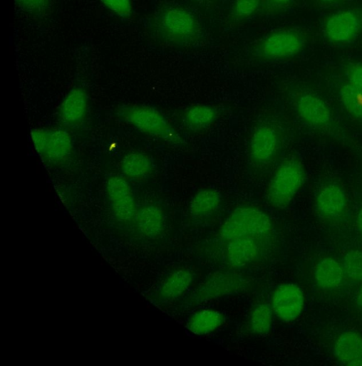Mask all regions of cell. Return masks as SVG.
Wrapping results in <instances>:
<instances>
[{"mask_svg": "<svg viewBox=\"0 0 362 366\" xmlns=\"http://www.w3.org/2000/svg\"><path fill=\"white\" fill-rule=\"evenodd\" d=\"M153 24L158 38L170 46L188 48L195 45L202 36L197 19L182 8L162 10L155 18Z\"/></svg>", "mask_w": 362, "mask_h": 366, "instance_id": "1", "label": "cell"}, {"mask_svg": "<svg viewBox=\"0 0 362 366\" xmlns=\"http://www.w3.org/2000/svg\"><path fill=\"white\" fill-rule=\"evenodd\" d=\"M273 233L270 217L259 208L245 206L233 211L219 230L224 243L243 237L269 239Z\"/></svg>", "mask_w": 362, "mask_h": 366, "instance_id": "2", "label": "cell"}, {"mask_svg": "<svg viewBox=\"0 0 362 366\" xmlns=\"http://www.w3.org/2000/svg\"><path fill=\"white\" fill-rule=\"evenodd\" d=\"M304 177V167L299 160L284 161L269 182L266 192L269 204L277 209L289 206L301 188Z\"/></svg>", "mask_w": 362, "mask_h": 366, "instance_id": "3", "label": "cell"}, {"mask_svg": "<svg viewBox=\"0 0 362 366\" xmlns=\"http://www.w3.org/2000/svg\"><path fill=\"white\" fill-rule=\"evenodd\" d=\"M119 115L140 132L173 145L182 141L167 119L155 108L132 105L119 110Z\"/></svg>", "mask_w": 362, "mask_h": 366, "instance_id": "4", "label": "cell"}, {"mask_svg": "<svg viewBox=\"0 0 362 366\" xmlns=\"http://www.w3.org/2000/svg\"><path fill=\"white\" fill-rule=\"evenodd\" d=\"M251 280L237 272H221L210 276L194 291L188 305L196 306L204 303L247 291Z\"/></svg>", "mask_w": 362, "mask_h": 366, "instance_id": "5", "label": "cell"}, {"mask_svg": "<svg viewBox=\"0 0 362 366\" xmlns=\"http://www.w3.org/2000/svg\"><path fill=\"white\" fill-rule=\"evenodd\" d=\"M31 138L41 157L49 163L66 162L73 153V141L69 133L61 129H35Z\"/></svg>", "mask_w": 362, "mask_h": 366, "instance_id": "6", "label": "cell"}, {"mask_svg": "<svg viewBox=\"0 0 362 366\" xmlns=\"http://www.w3.org/2000/svg\"><path fill=\"white\" fill-rule=\"evenodd\" d=\"M305 46V39L294 30H282L266 36L257 46V53L267 60H281L300 53Z\"/></svg>", "mask_w": 362, "mask_h": 366, "instance_id": "7", "label": "cell"}, {"mask_svg": "<svg viewBox=\"0 0 362 366\" xmlns=\"http://www.w3.org/2000/svg\"><path fill=\"white\" fill-rule=\"evenodd\" d=\"M107 193L115 220L129 228L136 224L138 210L128 183L121 177L113 176L107 182Z\"/></svg>", "mask_w": 362, "mask_h": 366, "instance_id": "8", "label": "cell"}, {"mask_svg": "<svg viewBox=\"0 0 362 366\" xmlns=\"http://www.w3.org/2000/svg\"><path fill=\"white\" fill-rule=\"evenodd\" d=\"M280 146L277 130L270 124L258 125L252 132L249 152L252 162L258 167H267L276 158Z\"/></svg>", "mask_w": 362, "mask_h": 366, "instance_id": "9", "label": "cell"}, {"mask_svg": "<svg viewBox=\"0 0 362 366\" xmlns=\"http://www.w3.org/2000/svg\"><path fill=\"white\" fill-rule=\"evenodd\" d=\"M304 304L305 297L301 288L293 283H286L275 289L271 305L280 320L291 323L301 315Z\"/></svg>", "mask_w": 362, "mask_h": 366, "instance_id": "10", "label": "cell"}, {"mask_svg": "<svg viewBox=\"0 0 362 366\" xmlns=\"http://www.w3.org/2000/svg\"><path fill=\"white\" fill-rule=\"evenodd\" d=\"M362 29V16L355 11H343L331 16L324 26L326 38L333 44L351 43Z\"/></svg>", "mask_w": 362, "mask_h": 366, "instance_id": "11", "label": "cell"}, {"mask_svg": "<svg viewBox=\"0 0 362 366\" xmlns=\"http://www.w3.org/2000/svg\"><path fill=\"white\" fill-rule=\"evenodd\" d=\"M268 239L243 237L225 243L228 263L234 268H243L257 262L262 257L263 249Z\"/></svg>", "mask_w": 362, "mask_h": 366, "instance_id": "12", "label": "cell"}, {"mask_svg": "<svg viewBox=\"0 0 362 366\" xmlns=\"http://www.w3.org/2000/svg\"><path fill=\"white\" fill-rule=\"evenodd\" d=\"M194 280L192 273L187 269H179L169 274L157 290L155 299L157 303L172 302L185 294Z\"/></svg>", "mask_w": 362, "mask_h": 366, "instance_id": "13", "label": "cell"}, {"mask_svg": "<svg viewBox=\"0 0 362 366\" xmlns=\"http://www.w3.org/2000/svg\"><path fill=\"white\" fill-rule=\"evenodd\" d=\"M88 98L81 88L70 91L65 97L59 110L61 121L67 126L76 127L81 125L87 115Z\"/></svg>", "mask_w": 362, "mask_h": 366, "instance_id": "14", "label": "cell"}, {"mask_svg": "<svg viewBox=\"0 0 362 366\" xmlns=\"http://www.w3.org/2000/svg\"><path fill=\"white\" fill-rule=\"evenodd\" d=\"M135 229L140 236L148 239L160 238L165 229L163 211L157 206L150 204L138 210Z\"/></svg>", "mask_w": 362, "mask_h": 366, "instance_id": "15", "label": "cell"}, {"mask_svg": "<svg viewBox=\"0 0 362 366\" xmlns=\"http://www.w3.org/2000/svg\"><path fill=\"white\" fill-rule=\"evenodd\" d=\"M333 354L341 363L362 366V336L354 331H346L336 340Z\"/></svg>", "mask_w": 362, "mask_h": 366, "instance_id": "16", "label": "cell"}, {"mask_svg": "<svg viewBox=\"0 0 362 366\" xmlns=\"http://www.w3.org/2000/svg\"><path fill=\"white\" fill-rule=\"evenodd\" d=\"M296 109L300 117L312 125L323 126L330 120V112L326 104L313 95H301L297 100Z\"/></svg>", "mask_w": 362, "mask_h": 366, "instance_id": "17", "label": "cell"}, {"mask_svg": "<svg viewBox=\"0 0 362 366\" xmlns=\"http://www.w3.org/2000/svg\"><path fill=\"white\" fill-rule=\"evenodd\" d=\"M347 200L344 192L336 185H329L319 194L316 206L319 213L327 218L339 216L346 207Z\"/></svg>", "mask_w": 362, "mask_h": 366, "instance_id": "18", "label": "cell"}, {"mask_svg": "<svg viewBox=\"0 0 362 366\" xmlns=\"http://www.w3.org/2000/svg\"><path fill=\"white\" fill-rule=\"evenodd\" d=\"M219 117L217 109L210 105L197 104L188 108L183 115V123L192 132L205 131L212 127Z\"/></svg>", "mask_w": 362, "mask_h": 366, "instance_id": "19", "label": "cell"}, {"mask_svg": "<svg viewBox=\"0 0 362 366\" xmlns=\"http://www.w3.org/2000/svg\"><path fill=\"white\" fill-rule=\"evenodd\" d=\"M222 204V197L217 190L205 189L193 197L190 204V214L195 219H206L216 214Z\"/></svg>", "mask_w": 362, "mask_h": 366, "instance_id": "20", "label": "cell"}, {"mask_svg": "<svg viewBox=\"0 0 362 366\" xmlns=\"http://www.w3.org/2000/svg\"><path fill=\"white\" fill-rule=\"evenodd\" d=\"M224 321V315L221 312L214 309H203L190 318L187 327L195 335H205L219 328Z\"/></svg>", "mask_w": 362, "mask_h": 366, "instance_id": "21", "label": "cell"}, {"mask_svg": "<svg viewBox=\"0 0 362 366\" xmlns=\"http://www.w3.org/2000/svg\"><path fill=\"white\" fill-rule=\"evenodd\" d=\"M344 275L343 266L331 258L321 260L314 270L316 283L326 289L338 287L342 283Z\"/></svg>", "mask_w": 362, "mask_h": 366, "instance_id": "22", "label": "cell"}, {"mask_svg": "<svg viewBox=\"0 0 362 366\" xmlns=\"http://www.w3.org/2000/svg\"><path fill=\"white\" fill-rule=\"evenodd\" d=\"M123 173L133 179H143L148 177L153 170V163L146 155L131 152L126 155L120 164Z\"/></svg>", "mask_w": 362, "mask_h": 366, "instance_id": "23", "label": "cell"}, {"mask_svg": "<svg viewBox=\"0 0 362 366\" xmlns=\"http://www.w3.org/2000/svg\"><path fill=\"white\" fill-rule=\"evenodd\" d=\"M274 313L271 305L261 303L256 305L249 318L251 331L257 335L268 334L273 326Z\"/></svg>", "mask_w": 362, "mask_h": 366, "instance_id": "24", "label": "cell"}, {"mask_svg": "<svg viewBox=\"0 0 362 366\" xmlns=\"http://www.w3.org/2000/svg\"><path fill=\"white\" fill-rule=\"evenodd\" d=\"M340 95L347 111L357 118H362V90L347 84L341 88Z\"/></svg>", "mask_w": 362, "mask_h": 366, "instance_id": "25", "label": "cell"}, {"mask_svg": "<svg viewBox=\"0 0 362 366\" xmlns=\"http://www.w3.org/2000/svg\"><path fill=\"white\" fill-rule=\"evenodd\" d=\"M343 268L350 280L362 281V252L356 250L348 252L343 258Z\"/></svg>", "mask_w": 362, "mask_h": 366, "instance_id": "26", "label": "cell"}, {"mask_svg": "<svg viewBox=\"0 0 362 366\" xmlns=\"http://www.w3.org/2000/svg\"><path fill=\"white\" fill-rule=\"evenodd\" d=\"M112 13L121 19H128L133 13L131 0H100Z\"/></svg>", "mask_w": 362, "mask_h": 366, "instance_id": "27", "label": "cell"}, {"mask_svg": "<svg viewBox=\"0 0 362 366\" xmlns=\"http://www.w3.org/2000/svg\"><path fill=\"white\" fill-rule=\"evenodd\" d=\"M261 0H237L234 15L240 19H247L257 12Z\"/></svg>", "mask_w": 362, "mask_h": 366, "instance_id": "28", "label": "cell"}, {"mask_svg": "<svg viewBox=\"0 0 362 366\" xmlns=\"http://www.w3.org/2000/svg\"><path fill=\"white\" fill-rule=\"evenodd\" d=\"M17 6L31 14H41L51 5V0H16Z\"/></svg>", "mask_w": 362, "mask_h": 366, "instance_id": "29", "label": "cell"}, {"mask_svg": "<svg viewBox=\"0 0 362 366\" xmlns=\"http://www.w3.org/2000/svg\"><path fill=\"white\" fill-rule=\"evenodd\" d=\"M350 84L362 90V65L351 66L348 70Z\"/></svg>", "mask_w": 362, "mask_h": 366, "instance_id": "30", "label": "cell"}, {"mask_svg": "<svg viewBox=\"0 0 362 366\" xmlns=\"http://www.w3.org/2000/svg\"><path fill=\"white\" fill-rule=\"evenodd\" d=\"M269 5L276 9H284L290 6L294 0H267Z\"/></svg>", "mask_w": 362, "mask_h": 366, "instance_id": "31", "label": "cell"}, {"mask_svg": "<svg viewBox=\"0 0 362 366\" xmlns=\"http://www.w3.org/2000/svg\"><path fill=\"white\" fill-rule=\"evenodd\" d=\"M356 225H357V228H358L359 233L362 236V208L358 214L357 219H356Z\"/></svg>", "mask_w": 362, "mask_h": 366, "instance_id": "32", "label": "cell"}, {"mask_svg": "<svg viewBox=\"0 0 362 366\" xmlns=\"http://www.w3.org/2000/svg\"><path fill=\"white\" fill-rule=\"evenodd\" d=\"M356 303L361 308H362V286L356 294Z\"/></svg>", "mask_w": 362, "mask_h": 366, "instance_id": "33", "label": "cell"}, {"mask_svg": "<svg viewBox=\"0 0 362 366\" xmlns=\"http://www.w3.org/2000/svg\"><path fill=\"white\" fill-rule=\"evenodd\" d=\"M320 1L324 4H332L338 1V0H320Z\"/></svg>", "mask_w": 362, "mask_h": 366, "instance_id": "34", "label": "cell"}]
</instances>
